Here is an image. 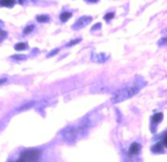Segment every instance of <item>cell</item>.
<instances>
[{"mask_svg": "<svg viewBox=\"0 0 167 162\" xmlns=\"http://www.w3.org/2000/svg\"><path fill=\"white\" fill-rule=\"evenodd\" d=\"M88 128V118H84L78 125L68 126L63 131V138L68 142H74L79 139Z\"/></svg>", "mask_w": 167, "mask_h": 162, "instance_id": "cell-1", "label": "cell"}, {"mask_svg": "<svg viewBox=\"0 0 167 162\" xmlns=\"http://www.w3.org/2000/svg\"><path fill=\"white\" fill-rule=\"evenodd\" d=\"M58 52H59V49H53V50H52L50 53L48 54V57H49V58H50V57H53L54 54H56Z\"/></svg>", "mask_w": 167, "mask_h": 162, "instance_id": "cell-18", "label": "cell"}, {"mask_svg": "<svg viewBox=\"0 0 167 162\" xmlns=\"http://www.w3.org/2000/svg\"><path fill=\"white\" fill-rule=\"evenodd\" d=\"M164 146H165V136L163 137L162 141L158 142V143H156L152 146V151L153 153H162L164 149Z\"/></svg>", "mask_w": 167, "mask_h": 162, "instance_id": "cell-6", "label": "cell"}, {"mask_svg": "<svg viewBox=\"0 0 167 162\" xmlns=\"http://www.w3.org/2000/svg\"><path fill=\"white\" fill-rule=\"evenodd\" d=\"M81 42V39H73V41H70L68 44H67V47H70V46H73V45H76V44H78V43H80Z\"/></svg>", "mask_w": 167, "mask_h": 162, "instance_id": "cell-14", "label": "cell"}, {"mask_svg": "<svg viewBox=\"0 0 167 162\" xmlns=\"http://www.w3.org/2000/svg\"><path fill=\"white\" fill-rule=\"evenodd\" d=\"M13 59H16V60H25L26 59V57L25 56H21V54H15V56L12 57Z\"/></svg>", "mask_w": 167, "mask_h": 162, "instance_id": "cell-16", "label": "cell"}, {"mask_svg": "<svg viewBox=\"0 0 167 162\" xmlns=\"http://www.w3.org/2000/svg\"><path fill=\"white\" fill-rule=\"evenodd\" d=\"M92 60L96 63H103L108 60V56L106 53H94L92 54Z\"/></svg>", "mask_w": 167, "mask_h": 162, "instance_id": "cell-5", "label": "cell"}, {"mask_svg": "<svg viewBox=\"0 0 167 162\" xmlns=\"http://www.w3.org/2000/svg\"><path fill=\"white\" fill-rule=\"evenodd\" d=\"M141 145H139L138 143H136V142H134L133 144H131L130 148H129V155L130 156H135L138 155V154L141 151Z\"/></svg>", "mask_w": 167, "mask_h": 162, "instance_id": "cell-7", "label": "cell"}, {"mask_svg": "<svg viewBox=\"0 0 167 162\" xmlns=\"http://www.w3.org/2000/svg\"><path fill=\"white\" fill-rule=\"evenodd\" d=\"M18 1H19V3H20V4H24L25 3V0H18Z\"/></svg>", "mask_w": 167, "mask_h": 162, "instance_id": "cell-21", "label": "cell"}, {"mask_svg": "<svg viewBox=\"0 0 167 162\" xmlns=\"http://www.w3.org/2000/svg\"><path fill=\"white\" fill-rule=\"evenodd\" d=\"M138 91H139L138 86H126V88L118 90V91L112 96V101H113L114 104L121 103V101L127 100V99L135 96L136 94L138 93Z\"/></svg>", "mask_w": 167, "mask_h": 162, "instance_id": "cell-2", "label": "cell"}, {"mask_svg": "<svg viewBox=\"0 0 167 162\" xmlns=\"http://www.w3.org/2000/svg\"><path fill=\"white\" fill-rule=\"evenodd\" d=\"M70 17H71L70 12H63V13H61V15H60V19H61V21H63V22L67 21Z\"/></svg>", "mask_w": 167, "mask_h": 162, "instance_id": "cell-10", "label": "cell"}, {"mask_svg": "<svg viewBox=\"0 0 167 162\" xmlns=\"http://www.w3.org/2000/svg\"><path fill=\"white\" fill-rule=\"evenodd\" d=\"M100 28H101V24H100V22H98V24H96V25H95V26L93 27V28H92V30H93V31H95L96 29H100Z\"/></svg>", "mask_w": 167, "mask_h": 162, "instance_id": "cell-19", "label": "cell"}, {"mask_svg": "<svg viewBox=\"0 0 167 162\" xmlns=\"http://www.w3.org/2000/svg\"><path fill=\"white\" fill-rule=\"evenodd\" d=\"M92 21H93V18H92L91 16H82L73 25V29L79 30V29L84 28V27H86L88 24H91Z\"/></svg>", "mask_w": 167, "mask_h": 162, "instance_id": "cell-4", "label": "cell"}, {"mask_svg": "<svg viewBox=\"0 0 167 162\" xmlns=\"http://www.w3.org/2000/svg\"><path fill=\"white\" fill-rule=\"evenodd\" d=\"M7 36V32H4V31H2L1 29H0V42L2 41V39H4V37Z\"/></svg>", "mask_w": 167, "mask_h": 162, "instance_id": "cell-17", "label": "cell"}, {"mask_svg": "<svg viewBox=\"0 0 167 162\" xmlns=\"http://www.w3.org/2000/svg\"><path fill=\"white\" fill-rule=\"evenodd\" d=\"M41 158V150L38 149H28L21 153L19 158L14 162H38Z\"/></svg>", "mask_w": 167, "mask_h": 162, "instance_id": "cell-3", "label": "cell"}, {"mask_svg": "<svg viewBox=\"0 0 167 162\" xmlns=\"http://www.w3.org/2000/svg\"><path fill=\"white\" fill-rule=\"evenodd\" d=\"M27 44L26 43H18L15 45V49H16L17 51H20V50H25V49H27Z\"/></svg>", "mask_w": 167, "mask_h": 162, "instance_id": "cell-12", "label": "cell"}, {"mask_svg": "<svg viewBox=\"0 0 167 162\" xmlns=\"http://www.w3.org/2000/svg\"><path fill=\"white\" fill-rule=\"evenodd\" d=\"M87 2H98V0H86Z\"/></svg>", "mask_w": 167, "mask_h": 162, "instance_id": "cell-20", "label": "cell"}, {"mask_svg": "<svg viewBox=\"0 0 167 162\" xmlns=\"http://www.w3.org/2000/svg\"><path fill=\"white\" fill-rule=\"evenodd\" d=\"M33 29H34V26H33V25H30V26H27L26 28H25V30H24V33H25V34H28V33H30V32L33 31Z\"/></svg>", "mask_w": 167, "mask_h": 162, "instance_id": "cell-13", "label": "cell"}, {"mask_svg": "<svg viewBox=\"0 0 167 162\" xmlns=\"http://www.w3.org/2000/svg\"><path fill=\"white\" fill-rule=\"evenodd\" d=\"M114 15H115V14H114L113 12H111V13L106 14V15H104V19H106V21H111V19L114 17Z\"/></svg>", "mask_w": 167, "mask_h": 162, "instance_id": "cell-15", "label": "cell"}, {"mask_svg": "<svg viewBox=\"0 0 167 162\" xmlns=\"http://www.w3.org/2000/svg\"><path fill=\"white\" fill-rule=\"evenodd\" d=\"M163 121V113H156L154 115L152 116V122L153 124H159Z\"/></svg>", "mask_w": 167, "mask_h": 162, "instance_id": "cell-9", "label": "cell"}, {"mask_svg": "<svg viewBox=\"0 0 167 162\" xmlns=\"http://www.w3.org/2000/svg\"><path fill=\"white\" fill-rule=\"evenodd\" d=\"M16 3L15 0H0V6L7 7H13Z\"/></svg>", "mask_w": 167, "mask_h": 162, "instance_id": "cell-8", "label": "cell"}, {"mask_svg": "<svg viewBox=\"0 0 167 162\" xmlns=\"http://www.w3.org/2000/svg\"><path fill=\"white\" fill-rule=\"evenodd\" d=\"M4 81H7L6 79H1V80H0V84H1V83H3Z\"/></svg>", "mask_w": 167, "mask_h": 162, "instance_id": "cell-22", "label": "cell"}, {"mask_svg": "<svg viewBox=\"0 0 167 162\" xmlns=\"http://www.w3.org/2000/svg\"><path fill=\"white\" fill-rule=\"evenodd\" d=\"M36 21L38 22L44 24V22H48L50 21V17H49L48 15H38V16L36 17Z\"/></svg>", "mask_w": 167, "mask_h": 162, "instance_id": "cell-11", "label": "cell"}]
</instances>
